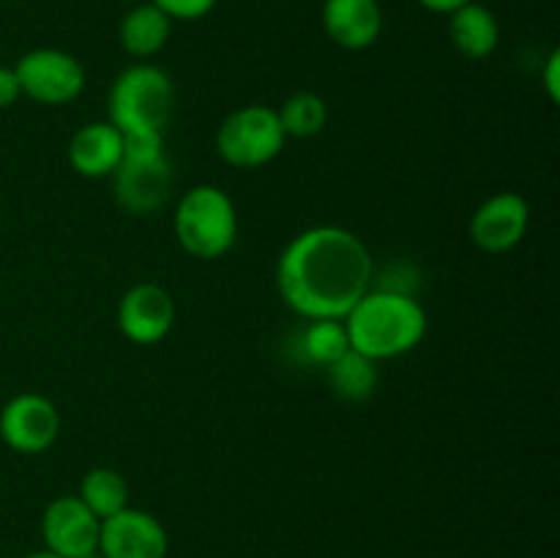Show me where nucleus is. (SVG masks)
Listing matches in <instances>:
<instances>
[{
	"label": "nucleus",
	"instance_id": "obj_1",
	"mask_svg": "<svg viewBox=\"0 0 560 558\" xmlns=\"http://www.w3.org/2000/svg\"><path fill=\"white\" fill-rule=\"evenodd\" d=\"M372 282V255L364 241L337 224L295 235L277 263L284 304L310 321H342Z\"/></svg>",
	"mask_w": 560,
	"mask_h": 558
},
{
	"label": "nucleus",
	"instance_id": "obj_2",
	"mask_svg": "<svg viewBox=\"0 0 560 558\" xmlns=\"http://www.w3.org/2000/svg\"><path fill=\"white\" fill-rule=\"evenodd\" d=\"M342 323L350 348L372 361L397 359L427 334L424 306L402 290H366Z\"/></svg>",
	"mask_w": 560,
	"mask_h": 558
},
{
	"label": "nucleus",
	"instance_id": "obj_3",
	"mask_svg": "<svg viewBox=\"0 0 560 558\" xmlns=\"http://www.w3.org/2000/svg\"><path fill=\"white\" fill-rule=\"evenodd\" d=\"M175 107V85L159 66L135 63L115 77L107 96L109 124L120 131H164Z\"/></svg>",
	"mask_w": 560,
	"mask_h": 558
},
{
	"label": "nucleus",
	"instance_id": "obj_4",
	"mask_svg": "<svg viewBox=\"0 0 560 558\" xmlns=\"http://www.w3.org/2000/svg\"><path fill=\"white\" fill-rule=\"evenodd\" d=\"M164 131L124 135V159L115 167V197L131 213H153L164 206L173 186V170L164 156Z\"/></svg>",
	"mask_w": 560,
	"mask_h": 558
},
{
	"label": "nucleus",
	"instance_id": "obj_5",
	"mask_svg": "<svg viewBox=\"0 0 560 558\" xmlns=\"http://www.w3.org/2000/svg\"><path fill=\"white\" fill-rule=\"evenodd\" d=\"M173 224L178 244L200 260L222 257L238 235V213H235L233 200L228 191L211 184L191 186L180 197Z\"/></svg>",
	"mask_w": 560,
	"mask_h": 558
},
{
	"label": "nucleus",
	"instance_id": "obj_6",
	"mask_svg": "<svg viewBox=\"0 0 560 558\" xmlns=\"http://www.w3.org/2000/svg\"><path fill=\"white\" fill-rule=\"evenodd\" d=\"M284 135L277 109L246 104L233 109L217 129V151L228 164L241 170L262 167L282 153Z\"/></svg>",
	"mask_w": 560,
	"mask_h": 558
},
{
	"label": "nucleus",
	"instance_id": "obj_7",
	"mask_svg": "<svg viewBox=\"0 0 560 558\" xmlns=\"http://www.w3.org/2000/svg\"><path fill=\"white\" fill-rule=\"evenodd\" d=\"M20 91L38 104H69L85 88V69L63 49L42 47L22 55L14 66Z\"/></svg>",
	"mask_w": 560,
	"mask_h": 558
},
{
	"label": "nucleus",
	"instance_id": "obj_8",
	"mask_svg": "<svg viewBox=\"0 0 560 558\" xmlns=\"http://www.w3.org/2000/svg\"><path fill=\"white\" fill-rule=\"evenodd\" d=\"M60 416L42 394H16L0 410V438L20 454H38L58 441Z\"/></svg>",
	"mask_w": 560,
	"mask_h": 558
},
{
	"label": "nucleus",
	"instance_id": "obj_9",
	"mask_svg": "<svg viewBox=\"0 0 560 558\" xmlns=\"http://www.w3.org/2000/svg\"><path fill=\"white\" fill-rule=\"evenodd\" d=\"M102 520L77 496H60L47 503L42 514L44 550L60 558H85L98 550Z\"/></svg>",
	"mask_w": 560,
	"mask_h": 558
},
{
	"label": "nucleus",
	"instance_id": "obj_10",
	"mask_svg": "<svg viewBox=\"0 0 560 558\" xmlns=\"http://www.w3.org/2000/svg\"><path fill=\"white\" fill-rule=\"evenodd\" d=\"M170 539L164 525L142 509H120L102 520L98 553L104 558H167Z\"/></svg>",
	"mask_w": 560,
	"mask_h": 558
},
{
	"label": "nucleus",
	"instance_id": "obj_11",
	"mask_svg": "<svg viewBox=\"0 0 560 558\" xmlns=\"http://www.w3.org/2000/svg\"><path fill=\"white\" fill-rule=\"evenodd\" d=\"M528 202L517 191H498L487 197L470 217V239L490 255L514 249L528 230Z\"/></svg>",
	"mask_w": 560,
	"mask_h": 558
},
{
	"label": "nucleus",
	"instance_id": "obj_12",
	"mask_svg": "<svg viewBox=\"0 0 560 558\" xmlns=\"http://www.w3.org/2000/svg\"><path fill=\"white\" fill-rule=\"evenodd\" d=\"M175 323L173 295L153 282H140L124 293L118 304V326L137 345H156Z\"/></svg>",
	"mask_w": 560,
	"mask_h": 558
},
{
	"label": "nucleus",
	"instance_id": "obj_13",
	"mask_svg": "<svg viewBox=\"0 0 560 558\" xmlns=\"http://www.w3.org/2000/svg\"><path fill=\"white\" fill-rule=\"evenodd\" d=\"M323 27L328 38L345 49H366L383 31V11L377 0H326Z\"/></svg>",
	"mask_w": 560,
	"mask_h": 558
},
{
	"label": "nucleus",
	"instance_id": "obj_14",
	"mask_svg": "<svg viewBox=\"0 0 560 558\" xmlns=\"http://www.w3.org/2000/svg\"><path fill=\"white\" fill-rule=\"evenodd\" d=\"M124 159V135L113 124H85L69 142V164L85 178L113 175Z\"/></svg>",
	"mask_w": 560,
	"mask_h": 558
},
{
	"label": "nucleus",
	"instance_id": "obj_15",
	"mask_svg": "<svg viewBox=\"0 0 560 558\" xmlns=\"http://www.w3.org/2000/svg\"><path fill=\"white\" fill-rule=\"evenodd\" d=\"M448 16H452L448 36H452V44L459 49V55L470 60H485L495 53L498 42H501V27H498L495 14L487 5L470 0Z\"/></svg>",
	"mask_w": 560,
	"mask_h": 558
},
{
	"label": "nucleus",
	"instance_id": "obj_16",
	"mask_svg": "<svg viewBox=\"0 0 560 558\" xmlns=\"http://www.w3.org/2000/svg\"><path fill=\"white\" fill-rule=\"evenodd\" d=\"M173 20L159 5L140 3L120 20V47L135 58H151L167 44Z\"/></svg>",
	"mask_w": 560,
	"mask_h": 558
},
{
	"label": "nucleus",
	"instance_id": "obj_17",
	"mask_svg": "<svg viewBox=\"0 0 560 558\" xmlns=\"http://www.w3.org/2000/svg\"><path fill=\"white\" fill-rule=\"evenodd\" d=\"M328 383L334 392L350 403H361V399L372 397L377 388V367L375 361L361 356L359 350L350 348L348 353L339 356L334 364L326 367Z\"/></svg>",
	"mask_w": 560,
	"mask_h": 558
},
{
	"label": "nucleus",
	"instance_id": "obj_18",
	"mask_svg": "<svg viewBox=\"0 0 560 558\" xmlns=\"http://www.w3.org/2000/svg\"><path fill=\"white\" fill-rule=\"evenodd\" d=\"M80 498L98 520H107L129 507V485L113 468H91L82 476Z\"/></svg>",
	"mask_w": 560,
	"mask_h": 558
},
{
	"label": "nucleus",
	"instance_id": "obj_19",
	"mask_svg": "<svg viewBox=\"0 0 560 558\" xmlns=\"http://www.w3.org/2000/svg\"><path fill=\"white\" fill-rule=\"evenodd\" d=\"M301 353L306 356V361L312 364L328 367L339 359L342 353H348V332H345L342 321H312L310 326L301 332Z\"/></svg>",
	"mask_w": 560,
	"mask_h": 558
},
{
	"label": "nucleus",
	"instance_id": "obj_20",
	"mask_svg": "<svg viewBox=\"0 0 560 558\" xmlns=\"http://www.w3.org/2000/svg\"><path fill=\"white\" fill-rule=\"evenodd\" d=\"M282 129L288 137H315L326 126L328 109L317 93H293L282 107L277 109Z\"/></svg>",
	"mask_w": 560,
	"mask_h": 558
},
{
	"label": "nucleus",
	"instance_id": "obj_21",
	"mask_svg": "<svg viewBox=\"0 0 560 558\" xmlns=\"http://www.w3.org/2000/svg\"><path fill=\"white\" fill-rule=\"evenodd\" d=\"M151 3L159 5L170 20H202L211 14L217 0H151Z\"/></svg>",
	"mask_w": 560,
	"mask_h": 558
},
{
	"label": "nucleus",
	"instance_id": "obj_22",
	"mask_svg": "<svg viewBox=\"0 0 560 558\" xmlns=\"http://www.w3.org/2000/svg\"><path fill=\"white\" fill-rule=\"evenodd\" d=\"M20 96H22V91H20V80H16L14 69H5V66H0V109L11 107V104H14Z\"/></svg>",
	"mask_w": 560,
	"mask_h": 558
},
{
	"label": "nucleus",
	"instance_id": "obj_23",
	"mask_svg": "<svg viewBox=\"0 0 560 558\" xmlns=\"http://www.w3.org/2000/svg\"><path fill=\"white\" fill-rule=\"evenodd\" d=\"M545 88L547 93H550L552 102H558L560 98V55L558 53H552L545 66Z\"/></svg>",
	"mask_w": 560,
	"mask_h": 558
},
{
	"label": "nucleus",
	"instance_id": "obj_24",
	"mask_svg": "<svg viewBox=\"0 0 560 558\" xmlns=\"http://www.w3.org/2000/svg\"><path fill=\"white\" fill-rule=\"evenodd\" d=\"M424 9L435 11V14H452V11H457L459 5L470 3V0H419Z\"/></svg>",
	"mask_w": 560,
	"mask_h": 558
},
{
	"label": "nucleus",
	"instance_id": "obj_25",
	"mask_svg": "<svg viewBox=\"0 0 560 558\" xmlns=\"http://www.w3.org/2000/svg\"><path fill=\"white\" fill-rule=\"evenodd\" d=\"M22 558H60V556H55V553H49V550H38V553H27V556H22Z\"/></svg>",
	"mask_w": 560,
	"mask_h": 558
},
{
	"label": "nucleus",
	"instance_id": "obj_26",
	"mask_svg": "<svg viewBox=\"0 0 560 558\" xmlns=\"http://www.w3.org/2000/svg\"><path fill=\"white\" fill-rule=\"evenodd\" d=\"M85 558H104V556H102V553L96 550V553H91V556H85Z\"/></svg>",
	"mask_w": 560,
	"mask_h": 558
}]
</instances>
